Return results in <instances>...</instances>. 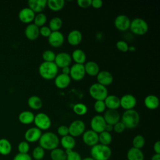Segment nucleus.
I'll return each instance as SVG.
<instances>
[{
    "label": "nucleus",
    "mask_w": 160,
    "mask_h": 160,
    "mask_svg": "<svg viewBox=\"0 0 160 160\" xmlns=\"http://www.w3.org/2000/svg\"><path fill=\"white\" fill-rule=\"evenodd\" d=\"M28 105L32 109L38 110L42 108V101L40 97L36 95H33L28 98Z\"/></svg>",
    "instance_id": "nucleus-32"
},
{
    "label": "nucleus",
    "mask_w": 160,
    "mask_h": 160,
    "mask_svg": "<svg viewBox=\"0 0 160 160\" xmlns=\"http://www.w3.org/2000/svg\"><path fill=\"white\" fill-rule=\"evenodd\" d=\"M131 20L128 16L124 14H120L116 17L114 21L115 28L119 31L124 32L129 29Z\"/></svg>",
    "instance_id": "nucleus-11"
},
{
    "label": "nucleus",
    "mask_w": 160,
    "mask_h": 160,
    "mask_svg": "<svg viewBox=\"0 0 160 160\" xmlns=\"http://www.w3.org/2000/svg\"><path fill=\"white\" fill-rule=\"evenodd\" d=\"M128 160H144V155L141 149L135 148L134 147L130 148L127 152Z\"/></svg>",
    "instance_id": "nucleus-27"
},
{
    "label": "nucleus",
    "mask_w": 160,
    "mask_h": 160,
    "mask_svg": "<svg viewBox=\"0 0 160 160\" xmlns=\"http://www.w3.org/2000/svg\"><path fill=\"white\" fill-rule=\"evenodd\" d=\"M51 32L52 31L50 28L47 26L44 25L39 28V35L42 36L44 38H48L50 36Z\"/></svg>",
    "instance_id": "nucleus-47"
},
{
    "label": "nucleus",
    "mask_w": 160,
    "mask_h": 160,
    "mask_svg": "<svg viewBox=\"0 0 160 160\" xmlns=\"http://www.w3.org/2000/svg\"><path fill=\"white\" fill-rule=\"evenodd\" d=\"M48 38V43L53 48H59L61 46L64 42V36L59 31L51 32Z\"/></svg>",
    "instance_id": "nucleus-16"
},
{
    "label": "nucleus",
    "mask_w": 160,
    "mask_h": 160,
    "mask_svg": "<svg viewBox=\"0 0 160 160\" xmlns=\"http://www.w3.org/2000/svg\"><path fill=\"white\" fill-rule=\"evenodd\" d=\"M28 8L34 13L42 12L47 6L46 0H29L28 2Z\"/></svg>",
    "instance_id": "nucleus-22"
},
{
    "label": "nucleus",
    "mask_w": 160,
    "mask_h": 160,
    "mask_svg": "<svg viewBox=\"0 0 160 160\" xmlns=\"http://www.w3.org/2000/svg\"><path fill=\"white\" fill-rule=\"evenodd\" d=\"M77 4L81 8H88L91 6V0H78Z\"/></svg>",
    "instance_id": "nucleus-50"
},
{
    "label": "nucleus",
    "mask_w": 160,
    "mask_h": 160,
    "mask_svg": "<svg viewBox=\"0 0 160 160\" xmlns=\"http://www.w3.org/2000/svg\"><path fill=\"white\" fill-rule=\"evenodd\" d=\"M72 61L75 62V64H84L86 61V55L85 52L81 49H76L72 52Z\"/></svg>",
    "instance_id": "nucleus-29"
},
{
    "label": "nucleus",
    "mask_w": 160,
    "mask_h": 160,
    "mask_svg": "<svg viewBox=\"0 0 160 160\" xmlns=\"http://www.w3.org/2000/svg\"><path fill=\"white\" fill-rule=\"evenodd\" d=\"M136 50V48L134 46H130L129 47L128 51H134Z\"/></svg>",
    "instance_id": "nucleus-56"
},
{
    "label": "nucleus",
    "mask_w": 160,
    "mask_h": 160,
    "mask_svg": "<svg viewBox=\"0 0 160 160\" xmlns=\"http://www.w3.org/2000/svg\"><path fill=\"white\" fill-rule=\"evenodd\" d=\"M69 134L73 138L81 136L86 131V124L82 120L76 119L71 122L68 126Z\"/></svg>",
    "instance_id": "nucleus-8"
},
{
    "label": "nucleus",
    "mask_w": 160,
    "mask_h": 160,
    "mask_svg": "<svg viewBox=\"0 0 160 160\" xmlns=\"http://www.w3.org/2000/svg\"><path fill=\"white\" fill-rule=\"evenodd\" d=\"M112 140V137L111 132L104 131L98 134V141L99 144L109 146L111 143Z\"/></svg>",
    "instance_id": "nucleus-35"
},
{
    "label": "nucleus",
    "mask_w": 160,
    "mask_h": 160,
    "mask_svg": "<svg viewBox=\"0 0 160 160\" xmlns=\"http://www.w3.org/2000/svg\"><path fill=\"white\" fill-rule=\"evenodd\" d=\"M42 134V131L38 128L31 127L26 131L24 136L26 141L32 143L38 141Z\"/></svg>",
    "instance_id": "nucleus-15"
},
{
    "label": "nucleus",
    "mask_w": 160,
    "mask_h": 160,
    "mask_svg": "<svg viewBox=\"0 0 160 160\" xmlns=\"http://www.w3.org/2000/svg\"><path fill=\"white\" fill-rule=\"evenodd\" d=\"M86 72L84 64H74L70 68L69 76L75 81H81L85 76Z\"/></svg>",
    "instance_id": "nucleus-10"
},
{
    "label": "nucleus",
    "mask_w": 160,
    "mask_h": 160,
    "mask_svg": "<svg viewBox=\"0 0 160 160\" xmlns=\"http://www.w3.org/2000/svg\"><path fill=\"white\" fill-rule=\"evenodd\" d=\"M103 118L106 124L114 125L118 122L120 121L121 116L117 110L107 109L104 112Z\"/></svg>",
    "instance_id": "nucleus-18"
},
{
    "label": "nucleus",
    "mask_w": 160,
    "mask_h": 160,
    "mask_svg": "<svg viewBox=\"0 0 160 160\" xmlns=\"http://www.w3.org/2000/svg\"><path fill=\"white\" fill-rule=\"evenodd\" d=\"M151 160H160V154L154 153V154L152 156Z\"/></svg>",
    "instance_id": "nucleus-55"
},
{
    "label": "nucleus",
    "mask_w": 160,
    "mask_h": 160,
    "mask_svg": "<svg viewBox=\"0 0 160 160\" xmlns=\"http://www.w3.org/2000/svg\"><path fill=\"white\" fill-rule=\"evenodd\" d=\"M89 94L96 101H104L108 95V91L106 86L96 82L90 86Z\"/></svg>",
    "instance_id": "nucleus-6"
},
{
    "label": "nucleus",
    "mask_w": 160,
    "mask_h": 160,
    "mask_svg": "<svg viewBox=\"0 0 160 160\" xmlns=\"http://www.w3.org/2000/svg\"><path fill=\"white\" fill-rule=\"evenodd\" d=\"M34 24L38 28H41L45 25L47 22V16L44 13L40 12L35 15L34 19Z\"/></svg>",
    "instance_id": "nucleus-40"
},
{
    "label": "nucleus",
    "mask_w": 160,
    "mask_h": 160,
    "mask_svg": "<svg viewBox=\"0 0 160 160\" xmlns=\"http://www.w3.org/2000/svg\"><path fill=\"white\" fill-rule=\"evenodd\" d=\"M144 106L150 110L157 109L159 105V100L158 96L154 94H149L144 99Z\"/></svg>",
    "instance_id": "nucleus-25"
},
{
    "label": "nucleus",
    "mask_w": 160,
    "mask_h": 160,
    "mask_svg": "<svg viewBox=\"0 0 160 160\" xmlns=\"http://www.w3.org/2000/svg\"><path fill=\"white\" fill-rule=\"evenodd\" d=\"M116 48L121 52H126L128 51L129 49V46L128 44V43L123 40H119L116 42Z\"/></svg>",
    "instance_id": "nucleus-45"
},
{
    "label": "nucleus",
    "mask_w": 160,
    "mask_h": 160,
    "mask_svg": "<svg viewBox=\"0 0 160 160\" xmlns=\"http://www.w3.org/2000/svg\"><path fill=\"white\" fill-rule=\"evenodd\" d=\"M96 79L98 83L106 87L112 83L113 76L109 71L102 70L100 71L97 74Z\"/></svg>",
    "instance_id": "nucleus-17"
},
{
    "label": "nucleus",
    "mask_w": 160,
    "mask_h": 160,
    "mask_svg": "<svg viewBox=\"0 0 160 160\" xmlns=\"http://www.w3.org/2000/svg\"><path fill=\"white\" fill-rule=\"evenodd\" d=\"M64 3L63 0H48L47 1V6L52 11L58 12L64 8Z\"/></svg>",
    "instance_id": "nucleus-33"
},
{
    "label": "nucleus",
    "mask_w": 160,
    "mask_h": 160,
    "mask_svg": "<svg viewBox=\"0 0 160 160\" xmlns=\"http://www.w3.org/2000/svg\"><path fill=\"white\" fill-rule=\"evenodd\" d=\"M35 15V13L30 8L27 7L20 10L18 14V18L22 22L30 24L34 21Z\"/></svg>",
    "instance_id": "nucleus-19"
},
{
    "label": "nucleus",
    "mask_w": 160,
    "mask_h": 160,
    "mask_svg": "<svg viewBox=\"0 0 160 160\" xmlns=\"http://www.w3.org/2000/svg\"><path fill=\"white\" fill-rule=\"evenodd\" d=\"M12 151L11 142L6 138L0 139V154L2 156L9 155Z\"/></svg>",
    "instance_id": "nucleus-31"
},
{
    "label": "nucleus",
    "mask_w": 160,
    "mask_h": 160,
    "mask_svg": "<svg viewBox=\"0 0 160 160\" xmlns=\"http://www.w3.org/2000/svg\"><path fill=\"white\" fill-rule=\"evenodd\" d=\"M137 100L136 97L131 94H126L120 98V106L126 110L132 109L136 106Z\"/></svg>",
    "instance_id": "nucleus-14"
},
{
    "label": "nucleus",
    "mask_w": 160,
    "mask_h": 160,
    "mask_svg": "<svg viewBox=\"0 0 160 160\" xmlns=\"http://www.w3.org/2000/svg\"><path fill=\"white\" fill-rule=\"evenodd\" d=\"M50 158L51 160H66V154L63 149L57 148L51 151Z\"/></svg>",
    "instance_id": "nucleus-34"
},
{
    "label": "nucleus",
    "mask_w": 160,
    "mask_h": 160,
    "mask_svg": "<svg viewBox=\"0 0 160 160\" xmlns=\"http://www.w3.org/2000/svg\"><path fill=\"white\" fill-rule=\"evenodd\" d=\"M129 29L135 35L142 36L147 33L149 26L147 22L140 18H136L131 21Z\"/></svg>",
    "instance_id": "nucleus-5"
},
{
    "label": "nucleus",
    "mask_w": 160,
    "mask_h": 160,
    "mask_svg": "<svg viewBox=\"0 0 160 160\" xmlns=\"http://www.w3.org/2000/svg\"><path fill=\"white\" fill-rule=\"evenodd\" d=\"M82 160H94V159L91 157H86V158L82 159Z\"/></svg>",
    "instance_id": "nucleus-57"
},
{
    "label": "nucleus",
    "mask_w": 160,
    "mask_h": 160,
    "mask_svg": "<svg viewBox=\"0 0 160 160\" xmlns=\"http://www.w3.org/2000/svg\"><path fill=\"white\" fill-rule=\"evenodd\" d=\"M61 69H62V72L61 73L69 76V72H70V67L69 66L64 67V68H62Z\"/></svg>",
    "instance_id": "nucleus-53"
},
{
    "label": "nucleus",
    "mask_w": 160,
    "mask_h": 160,
    "mask_svg": "<svg viewBox=\"0 0 160 160\" xmlns=\"http://www.w3.org/2000/svg\"><path fill=\"white\" fill-rule=\"evenodd\" d=\"M104 102L108 109L117 110L120 107V98L114 94H108Z\"/></svg>",
    "instance_id": "nucleus-24"
},
{
    "label": "nucleus",
    "mask_w": 160,
    "mask_h": 160,
    "mask_svg": "<svg viewBox=\"0 0 160 160\" xmlns=\"http://www.w3.org/2000/svg\"><path fill=\"white\" fill-rule=\"evenodd\" d=\"M82 140L86 145L91 148L99 143L98 134L91 129L86 130L82 134Z\"/></svg>",
    "instance_id": "nucleus-13"
},
{
    "label": "nucleus",
    "mask_w": 160,
    "mask_h": 160,
    "mask_svg": "<svg viewBox=\"0 0 160 160\" xmlns=\"http://www.w3.org/2000/svg\"><path fill=\"white\" fill-rule=\"evenodd\" d=\"M12 160H32L31 156L28 154L17 153L13 158Z\"/></svg>",
    "instance_id": "nucleus-49"
},
{
    "label": "nucleus",
    "mask_w": 160,
    "mask_h": 160,
    "mask_svg": "<svg viewBox=\"0 0 160 160\" xmlns=\"http://www.w3.org/2000/svg\"><path fill=\"white\" fill-rule=\"evenodd\" d=\"M106 107L104 101H96L94 103V109L98 113H102L106 111Z\"/></svg>",
    "instance_id": "nucleus-44"
},
{
    "label": "nucleus",
    "mask_w": 160,
    "mask_h": 160,
    "mask_svg": "<svg viewBox=\"0 0 160 160\" xmlns=\"http://www.w3.org/2000/svg\"><path fill=\"white\" fill-rule=\"evenodd\" d=\"M35 127L40 130H48L51 126V120L50 117L44 112H39L34 116L33 122Z\"/></svg>",
    "instance_id": "nucleus-7"
},
{
    "label": "nucleus",
    "mask_w": 160,
    "mask_h": 160,
    "mask_svg": "<svg viewBox=\"0 0 160 160\" xmlns=\"http://www.w3.org/2000/svg\"><path fill=\"white\" fill-rule=\"evenodd\" d=\"M39 142V146L44 150L51 151L58 148L59 144V138L58 136L53 132L47 131L42 133Z\"/></svg>",
    "instance_id": "nucleus-1"
},
{
    "label": "nucleus",
    "mask_w": 160,
    "mask_h": 160,
    "mask_svg": "<svg viewBox=\"0 0 160 160\" xmlns=\"http://www.w3.org/2000/svg\"><path fill=\"white\" fill-rule=\"evenodd\" d=\"M153 150L155 154H160V141H157L154 142L153 145Z\"/></svg>",
    "instance_id": "nucleus-52"
},
{
    "label": "nucleus",
    "mask_w": 160,
    "mask_h": 160,
    "mask_svg": "<svg viewBox=\"0 0 160 160\" xmlns=\"http://www.w3.org/2000/svg\"><path fill=\"white\" fill-rule=\"evenodd\" d=\"M72 62L71 56L66 52H61L56 55L54 62L58 68H62L64 67L69 66Z\"/></svg>",
    "instance_id": "nucleus-12"
},
{
    "label": "nucleus",
    "mask_w": 160,
    "mask_h": 160,
    "mask_svg": "<svg viewBox=\"0 0 160 160\" xmlns=\"http://www.w3.org/2000/svg\"><path fill=\"white\" fill-rule=\"evenodd\" d=\"M71 79L69 75L62 73L58 74L54 78V84L59 89H65L69 86Z\"/></svg>",
    "instance_id": "nucleus-23"
},
{
    "label": "nucleus",
    "mask_w": 160,
    "mask_h": 160,
    "mask_svg": "<svg viewBox=\"0 0 160 160\" xmlns=\"http://www.w3.org/2000/svg\"><path fill=\"white\" fill-rule=\"evenodd\" d=\"M86 74L90 76H96L100 71L99 65L93 61H89L84 64Z\"/></svg>",
    "instance_id": "nucleus-26"
},
{
    "label": "nucleus",
    "mask_w": 160,
    "mask_h": 160,
    "mask_svg": "<svg viewBox=\"0 0 160 160\" xmlns=\"http://www.w3.org/2000/svg\"><path fill=\"white\" fill-rule=\"evenodd\" d=\"M126 128L121 121H119L113 125V131L116 133H122L124 131Z\"/></svg>",
    "instance_id": "nucleus-48"
},
{
    "label": "nucleus",
    "mask_w": 160,
    "mask_h": 160,
    "mask_svg": "<svg viewBox=\"0 0 160 160\" xmlns=\"http://www.w3.org/2000/svg\"><path fill=\"white\" fill-rule=\"evenodd\" d=\"M145 142L146 140L144 137L141 134H138L135 136L132 141V147L139 149H141L144 146Z\"/></svg>",
    "instance_id": "nucleus-38"
},
{
    "label": "nucleus",
    "mask_w": 160,
    "mask_h": 160,
    "mask_svg": "<svg viewBox=\"0 0 160 160\" xmlns=\"http://www.w3.org/2000/svg\"><path fill=\"white\" fill-rule=\"evenodd\" d=\"M82 39V33L78 29H73L71 31L67 36L68 42L72 46L79 45Z\"/></svg>",
    "instance_id": "nucleus-21"
},
{
    "label": "nucleus",
    "mask_w": 160,
    "mask_h": 160,
    "mask_svg": "<svg viewBox=\"0 0 160 160\" xmlns=\"http://www.w3.org/2000/svg\"><path fill=\"white\" fill-rule=\"evenodd\" d=\"M24 34L27 39L30 41H34L38 38L39 36V28L34 23H30L24 29Z\"/></svg>",
    "instance_id": "nucleus-20"
},
{
    "label": "nucleus",
    "mask_w": 160,
    "mask_h": 160,
    "mask_svg": "<svg viewBox=\"0 0 160 160\" xmlns=\"http://www.w3.org/2000/svg\"><path fill=\"white\" fill-rule=\"evenodd\" d=\"M34 114L31 111H23L18 116L19 122L23 124H29L34 122Z\"/></svg>",
    "instance_id": "nucleus-30"
},
{
    "label": "nucleus",
    "mask_w": 160,
    "mask_h": 160,
    "mask_svg": "<svg viewBox=\"0 0 160 160\" xmlns=\"http://www.w3.org/2000/svg\"><path fill=\"white\" fill-rule=\"evenodd\" d=\"M66 154V160H82L81 154L73 149L64 150Z\"/></svg>",
    "instance_id": "nucleus-41"
},
{
    "label": "nucleus",
    "mask_w": 160,
    "mask_h": 160,
    "mask_svg": "<svg viewBox=\"0 0 160 160\" xmlns=\"http://www.w3.org/2000/svg\"><path fill=\"white\" fill-rule=\"evenodd\" d=\"M106 125V122L103 116L101 115L94 116L90 121L91 129L98 134H99L105 130Z\"/></svg>",
    "instance_id": "nucleus-9"
},
{
    "label": "nucleus",
    "mask_w": 160,
    "mask_h": 160,
    "mask_svg": "<svg viewBox=\"0 0 160 160\" xmlns=\"http://www.w3.org/2000/svg\"><path fill=\"white\" fill-rule=\"evenodd\" d=\"M40 76L45 80H51L58 74V68L54 62L43 61L38 69Z\"/></svg>",
    "instance_id": "nucleus-4"
},
{
    "label": "nucleus",
    "mask_w": 160,
    "mask_h": 160,
    "mask_svg": "<svg viewBox=\"0 0 160 160\" xmlns=\"http://www.w3.org/2000/svg\"><path fill=\"white\" fill-rule=\"evenodd\" d=\"M121 119V121L123 123L125 128L128 129L136 128L140 122V116L138 112L134 109L124 111Z\"/></svg>",
    "instance_id": "nucleus-3"
},
{
    "label": "nucleus",
    "mask_w": 160,
    "mask_h": 160,
    "mask_svg": "<svg viewBox=\"0 0 160 160\" xmlns=\"http://www.w3.org/2000/svg\"><path fill=\"white\" fill-rule=\"evenodd\" d=\"M103 2L101 0H91V6L93 8L99 9L102 6Z\"/></svg>",
    "instance_id": "nucleus-51"
},
{
    "label": "nucleus",
    "mask_w": 160,
    "mask_h": 160,
    "mask_svg": "<svg viewBox=\"0 0 160 160\" xmlns=\"http://www.w3.org/2000/svg\"><path fill=\"white\" fill-rule=\"evenodd\" d=\"M62 26V21L59 17H54L51 19L48 27L51 31H58Z\"/></svg>",
    "instance_id": "nucleus-36"
},
{
    "label": "nucleus",
    "mask_w": 160,
    "mask_h": 160,
    "mask_svg": "<svg viewBox=\"0 0 160 160\" xmlns=\"http://www.w3.org/2000/svg\"><path fill=\"white\" fill-rule=\"evenodd\" d=\"M56 54L51 50L47 49L42 52V58L44 62H54Z\"/></svg>",
    "instance_id": "nucleus-42"
},
{
    "label": "nucleus",
    "mask_w": 160,
    "mask_h": 160,
    "mask_svg": "<svg viewBox=\"0 0 160 160\" xmlns=\"http://www.w3.org/2000/svg\"><path fill=\"white\" fill-rule=\"evenodd\" d=\"M57 133L61 137H64L69 134L68 126L66 125H61L57 129Z\"/></svg>",
    "instance_id": "nucleus-46"
},
{
    "label": "nucleus",
    "mask_w": 160,
    "mask_h": 160,
    "mask_svg": "<svg viewBox=\"0 0 160 160\" xmlns=\"http://www.w3.org/2000/svg\"><path fill=\"white\" fill-rule=\"evenodd\" d=\"M59 144H61L64 150L73 149L76 146V140L74 138L68 134L61 137V139H59Z\"/></svg>",
    "instance_id": "nucleus-28"
},
{
    "label": "nucleus",
    "mask_w": 160,
    "mask_h": 160,
    "mask_svg": "<svg viewBox=\"0 0 160 160\" xmlns=\"http://www.w3.org/2000/svg\"><path fill=\"white\" fill-rule=\"evenodd\" d=\"M112 154L111 149L109 146L99 143L93 146L90 149V155L94 160H109Z\"/></svg>",
    "instance_id": "nucleus-2"
},
{
    "label": "nucleus",
    "mask_w": 160,
    "mask_h": 160,
    "mask_svg": "<svg viewBox=\"0 0 160 160\" xmlns=\"http://www.w3.org/2000/svg\"><path fill=\"white\" fill-rule=\"evenodd\" d=\"M104 131H106L107 132H111L112 131H113V126L111 125V124H106Z\"/></svg>",
    "instance_id": "nucleus-54"
},
{
    "label": "nucleus",
    "mask_w": 160,
    "mask_h": 160,
    "mask_svg": "<svg viewBox=\"0 0 160 160\" xmlns=\"http://www.w3.org/2000/svg\"><path fill=\"white\" fill-rule=\"evenodd\" d=\"M30 149L29 143L27 141H22L18 145V151L19 153L28 154Z\"/></svg>",
    "instance_id": "nucleus-43"
},
{
    "label": "nucleus",
    "mask_w": 160,
    "mask_h": 160,
    "mask_svg": "<svg viewBox=\"0 0 160 160\" xmlns=\"http://www.w3.org/2000/svg\"><path fill=\"white\" fill-rule=\"evenodd\" d=\"M72 110L78 116H83L87 113L88 107L84 103L78 102L73 106Z\"/></svg>",
    "instance_id": "nucleus-37"
},
{
    "label": "nucleus",
    "mask_w": 160,
    "mask_h": 160,
    "mask_svg": "<svg viewBox=\"0 0 160 160\" xmlns=\"http://www.w3.org/2000/svg\"><path fill=\"white\" fill-rule=\"evenodd\" d=\"M45 156V150L40 146H36L32 151V158L34 160H42Z\"/></svg>",
    "instance_id": "nucleus-39"
}]
</instances>
